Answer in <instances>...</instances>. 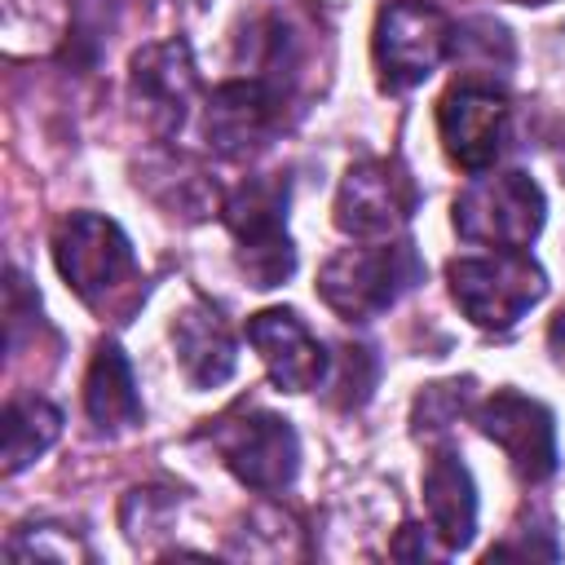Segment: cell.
<instances>
[{"mask_svg":"<svg viewBox=\"0 0 565 565\" xmlns=\"http://www.w3.org/2000/svg\"><path fill=\"white\" fill-rule=\"evenodd\" d=\"M424 282V260L411 238H375L358 247H340L318 269V296L344 322H366L393 309L406 291Z\"/></svg>","mask_w":565,"mask_h":565,"instance_id":"obj_1","label":"cell"},{"mask_svg":"<svg viewBox=\"0 0 565 565\" xmlns=\"http://www.w3.org/2000/svg\"><path fill=\"white\" fill-rule=\"evenodd\" d=\"M287 203H291L287 177H247L221 203V221L234 238V260L256 291L282 287L296 274V243L287 234Z\"/></svg>","mask_w":565,"mask_h":565,"instance_id":"obj_2","label":"cell"},{"mask_svg":"<svg viewBox=\"0 0 565 565\" xmlns=\"http://www.w3.org/2000/svg\"><path fill=\"white\" fill-rule=\"evenodd\" d=\"M547 221L539 181L521 168L477 172L450 203V225L463 243L490 252H525Z\"/></svg>","mask_w":565,"mask_h":565,"instance_id":"obj_3","label":"cell"},{"mask_svg":"<svg viewBox=\"0 0 565 565\" xmlns=\"http://www.w3.org/2000/svg\"><path fill=\"white\" fill-rule=\"evenodd\" d=\"M446 287L472 327L512 331L547 296V274L530 252L455 256L446 265Z\"/></svg>","mask_w":565,"mask_h":565,"instance_id":"obj_4","label":"cell"},{"mask_svg":"<svg viewBox=\"0 0 565 565\" xmlns=\"http://www.w3.org/2000/svg\"><path fill=\"white\" fill-rule=\"evenodd\" d=\"M455 22L428 4V0H388L375 13L371 31V57L375 79L384 93H411L419 88L450 53H455Z\"/></svg>","mask_w":565,"mask_h":565,"instance_id":"obj_5","label":"cell"},{"mask_svg":"<svg viewBox=\"0 0 565 565\" xmlns=\"http://www.w3.org/2000/svg\"><path fill=\"white\" fill-rule=\"evenodd\" d=\"M53 265L62 282L93 309H102L124 282L137 278L128 234L102 212H71L53 230Z\"/></svg>","mask_w":565,"mask_h":565,"instance_id":"obj_6","label":"cell"},{"mask_svg":"<svg viewBox=\"0 0 565 565\" xmlns=\"http://www.w3.org/2000/svg\"><path fill=\"white\" fill-rule=\"evenodd\" d=\"M212 450L256 494H282L300 472V437L274 411H238L212 424Z\"/></svg>","mask_w":565,"mask_h":565,"instance_id":"obj_7","label":"cell"},{"mask_svg":"<svg viewBox=\"0 0 565 565\" xmlns=\"http://www.w3.org/2000/svg\"><path fill=\"white\" fill-rule=\"evenodd\" d=\"M419 207V185L397 159H358L335 190V230L375 243L397 238Z\"/></svg>","mask_w":565,"mask_h":565,"instance_id":"obj_8","label":"cell"},{"mask_svg":"<svg viewBox=\"0 0 565 565\" xmlns=\"http://www.w3.org/2000/svg\"><path fill=\"white\" fill-rule=\"evenodd\" d=\"M287 102L291 93L274 79L260 75L225 79L212 88L203 106V137L221 159H252L282 132Z\"/></svg>","mask_w":565,"mask_h":565,"instance_id":"obj_9","label":"cell"},{"mask_svg":"<svg viewBox=\"0 0 565 565\" xmlns=\"http://www.w3.org/2000/svg\"><path fill=\"white\" fill-rule=\"evenodd\" d=\"M437 132L455 168L463 172H490L494 159L508 146L512 132V106L508 97L486 79H459L437 102Z\"/></svg>","mask_w":565,"mask_h":565,"instance_id":"obj_10","label":"cell"},{"mask_svg":"<svg viewBox=\"0 0 565 565\" xmlns=\"http://www.w3.org/2000/svg\"><path fill=\"white\" fill-rule=\"evenodd\" d=\"M472 424L481 428V437H490L503 450L508 468L525 486H539L556 472V459H561L556 419L539 397H525L516 388H494L486 402H477Z\"/></svg>","mask_w":565,"mask_h":565,"instance_id":"obj_11","label":"cell"},{"mask_svg":"<svg viewBox=\"0 0 565 565\" xmlns=\"http://www.w3.org/2000/svg\"><path fill=\"white\" fill-rule=\"evenodd\" d=\"M128 97L154 137H177L199 97V71L190 44L159 40L137 49L128 62Z\"/></svg>","mask_w":565,"mask_h":565,"instance_id":"obj_12","label":"cell"},{"mask_svg":"<svg viewBox=\"0 0 565 565\" xmlns=\"http://www.w3.org/2000/svg\"><path fill=\"white\" fill-rule=\"evenodd\" d=\"M247 344L260 353L274 388L282 393H313L327 384L331 353L305 327L296 309H260L247 318Z\"/></svg>","mask_w":565,"mask_h":565,"instance_id":"obj_13","label":"cell"},{"mask_svg":"<svg viewBox=\"0 0 565 565\" xmlns=\"http://www.w3.org/2000/svg\"><path fill=\"white\" fill-rule=\"evenodd\" d=\"M424 512L446 556L463 552L477 539V481L455 446H437L424 468Z\"/></svg>","mask_w":565,"mask_h":565,"instance_id":"obj_14","label":"cell"},{"mask_svg":"<svg viewBox=\"0 0 565 565\" xmlns=\"http://www.w3.org/2000/svg\"><path fill=\"white\" fill-rule=\"evenodd\" d=\"M172 349L190 388H216L238 366V340L230 322L221 318V309H212L199 296L172 318Z\"/></svg>","mask_w":565,"mask_h":565,"instance_id":"obj_15","label":"cell"},{"mask_svg":"<svg viewBox=\"0 0 565 565\" xmlns=\"http://www.w3.org/2000/svg\"><path fill=\"white\" fill-rule=\"evenodd\" d=\"M84 411H88L93 428L106 433V437L132 433L146 419V406H141L137 380H132V366H128V358H124V349L115 340H102L93 349V358H88V371H84Z\"/></svg>","mask_w":565,"mask_h":565,"instance_id":"obj_16","label":"cell"},{"mask_svg":"<svg viewBox=\"0 0 565 565\" xmlns=\"http://www.w3.org/2000/svg\"><path fill=\"white\" fill-rule=\"evenodd\" d=\"M62 433V411L44 397H13L4 406V477L31 468Z\"/></svg>","mask_w":565,"mask_h":565,"instance_id":"obj_17","label":"cell"},{"mask_svg":"<svg viewBox=\"0 0 565 565\" xmlns=\"http://www.w3.org/2000/svg\"><path fill=\"white\" fill-rule=\"evenodd\" d=\"M4 556L9 561H57V565H71V561H93V552L84 547L79 534H71L66 525H18L9 539H4Z\"/></svg>","mask_w":565,"mask_h":565,"instance_id":"obj_18","label":"cell"},{"mask_svg":"<svg viewBox=\"0 0 565 565\" xmlns=\"http://www.w3.org/2000/svg\"><path fill=\"white\" fill-rule=\"evenodd\" d=\"M375 358H371V349L366 344H340L335 349V362H331V371H327V388H331V406H340V411H358L366 397H371V388H375Z\"/></svg>","mask_w":565,"mask_h":565,"instance_id":"obj_19","label":"cell"},{"mask_svg":"<svg viewBox=\"0 0 565 565\" xmlns=\"http://www.w3.org/2000/svg\"><path fill=\"white\" fill-rule=\"evenodd\" d=\"M172 516H177V494L172 490L146 486V490H128L124 503H119V525H124L132 547H146L150 534H163L172 525Z\"/></svg>","mask_w":565,"mask_h":565,"instance_id":"obj_20","label":"cell"},{"mask_svg":"<svg viewBox=\"0 0 565 565\" xmlns=\"http://www.w3.org/2000/svg\"><path fill=\"white\" fill-rule=\"evenodd\" d=\"M468 388H472L468 380L428 384V388L415 397V406H411V428H415V437H437V433H446V428L463 415V406L472 402Z\"/></svg>","mask_w":565,"mask_h":565,"instance_id":"obj_21","label":"cell"},{"mask_svg":"<svg viewBox=\"0 0 565 565\" xmlns=\"http://www.w3.org/2000/svg\"><path fill=\"white\" fill-rule=\"evenodd\" d=\"M503 556H521V561H525V556H530V561L543 556V561H556L561 547H556V539H552V521L543 516L539 530H530V534H512L508 543H499V547L486 552V561H503Z\"/></svg>","mask_w":565,"mask_h":565,"instance_id":"obj_22","label":"cell"},{"mask_svg":"<svg viewBox=\"0 0 565 565\" xmlns=\"http://www.w3.org/2000/svg\"><path fill=\"white\" fill-rule=\"evenodd\" d=\"M393 556H406V561H428V556H446V547L433 539L428 525H402V539L388 547Z\"/></svg>","mask_w":565,"mask_h":565,"instance_id":"obj_23","label":"cell"},{"mask_svg":"<svg viewBox=\"0 0 565 565\" xmlns=\"http://www.w3.org/2000/svg\"><path fill=\"white\" fill-rule=\"evenodd\" d=\"M547 344H552V353L565 362V309L552 318V327H547Z\"/></svg>","mask_w":565,"mask_h":565,"instance_id":"obj_24","label":"cell"}]
</instances>
